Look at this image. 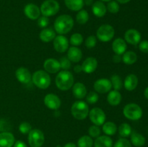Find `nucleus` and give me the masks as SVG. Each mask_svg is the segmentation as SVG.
Masks as SVG:
<instances>
[{
  "mask_svg": "<svg viewBox=\"0 0 148 147\" xmlns=\"http://www.w3.org/2000/svg\"><path fill=\"white\" fill-rule=\"evenodd\" d=\"M60 9L59 3L56 0H45L40 7V13L45 17H52L57 14Z\"/></svg>",
  "mask_w": 148,
  "mask_h": 147,
  "instance_id": "nucleus-6",
  "label": "nucleus"
},
{
  "mask_svg": "<svg viewBox=\"0 0 148 147\" xmlns=\"http://www.w3.org/2000/svg\"><path fill=\"white\" fill-rule=\"evenodd\" d=\"M44 105L47 107L49 109L53 110H56L59 109L62 105L61 99L57 95L54 94H48L45 96L44 99Z\"/></svg>",
  "mask_w": 148,
  "mask_h": 147,
  "instance_id": "nucleus-12",
  "label": "nucleus"
},
{
  "mask_svg": "<svg viewBox=\"0 0 148 147\" xmlns=\"http://www.w3.org/2000/svg\"><path fill=\"white\" fill-rule=\"evenodd\" d=\"M103 131L106 135H114L117 131V126L114 122H106L103 124Z\"/></svg>",
  "mask_w": 148,
  "mask_h": 147,
  "instance_id": "nucleus-30",
  "label": "nucleus"
},
{
  "mask_svg": "<svg viewBox=\"0 0 148 147\" xmlns=\"http://www.w3.org/2000/svg\"><path fill=\"white\" fill-rule=\"evenodd\" d=\"M72 94L77 99H82L87 95V88L83 83L77 82L72 86Z\"/></svg>",
  "mask_w": 148,
  "mask_h": 147,
  "instance_id": "nucleus-22",
  "label": "nucleus"
},
{
  "mask_svg": "<svg viewBox=\"0 0 148 147\" xmlns=\"http://www.w3.org/2000/svg\"><path fill=\"white\" fill-rule=\"evenodd\" d=\"M43 68L47 73L55 74L61 69L59 61L54 59H48L43 63Z\"/></svg>",
  "mask_w": 148,
  "mask_h": 147,
  "instance_id": "nucleus-17",
  "label": "nucleus"
},
{
  "mask_svg": "<svg viewBox=\"0 0 148 147\" xmlns=\"http://www.w3.org/2000/svg\"><path fill=\"white\" fill-rule=\"evenodd\" d=\"M93 87L97 93L105 94L111 91L112 84L110 79H106V78H101L95 81Z\"/></svg>",
  "mask_w": 148,
  "mask_h": 147,
  "instance_id": "nucleus-10",
  "label": "nucleus"
},
{
  "mask_svg": "<svg viewBox=\"0 0 148 147\" xmlns=\"http://www.w3.org/2000/svg\"><path fill=\"white\" fill-rule=\"evenodd\" d=\"M13 147H27V145L25 142H23V141H16L14 142V145H13Z\"/></svg>",
  "mask_w": 148,
  "mask_h": 147,
  "instance_id": "nucleus-45",
  "label": "nucleus"
},
{
  "mask_svg": "<svg viewBox=\"0 0 148 147\" xmlns=\"http://www.w3.org/2000/svg\"><path fill=\"white\" fill-rule=\"evenodd\" d=\"M115 35V30L111 26V24H104L100 26L97 30L96 35L97 38L101 42H106L110 41L113 39Z\"/></svg>",
  "mask_w": 148,
  "mask_h": 147,
  "instance_id": "nucleus-7",
  "label": "nucleus"
},
{
  "mask_svg": "<svg viewBox=\"0 0 148 147\" xmlns=\"http://www.w3.org/2000/svg\"><path fill=\"white\" fill-rule=\"evenodd\" d=\"M89 107L87 102L82 100H78L74 102L71 107L72 115L77 120H82L88 116Z\"/></svg>",
  "mask_w": 148,
  "mask_h": 147,
  "instance_id": "nucleus-4",
  "label": "nucleus"
},
{
  "mask_svg": "<svg viewBox=\"0 0 148 147\" xmlns=\"http://www.w3.org/2000/svg\"><path fill=\"white\" fill-rule=\"evenodd\" d=\"M89 118L91 122L95 125H103L106 119L105 112L100 108H94L89 111Z\"/></svg>",
  "mask_w": 148,
  "mask_h": 147,
  "instance_id": "nucleus-9",
  "label": "nucleus"
},
{
  "mask_svg": "<svg viewBox=\"0 0 148 147\" xmlns=\"http://www.w3.org/2000/svg\"><path fill=\"white\" fill-rule=\"evenodd\" d=\"M24 14L27 18L32 20H38L40 17V10L36 4L29 3L24 7Z\"/></svg>",
  "mask_w": 148,
  "mask_h": 147,
  "instance_id": "nucleus-13",
  "label": "nucleus"
},
{
  "mask_svg": "<svg viewBox=\"0 0 148 147\" xmlns=\"http://www.w3.org/2000/svg\"><path fill=\"white\" fill-rule=\"evenodd\" d=\"M74 26V20L69 14H62L55 20L54 30L59 35H65L72 30Z\"/></svg>",
  "mask_w": 148,
  "mask_h": 147,
  "instance_id": "nucleus-1",
  "label": "nucleus"
},
{
  "mask_svg": "<svg viewBox=\"0 0 148 147\" xmlns=\"http://www.w3.org/2000/svg\"><path fill=\"white\" fill-rule=\"evenodd\" d=\"M99 1H103H103H105V2H108V1H111V0H99Z\"/></svg>",
  "mask_w": 148,
  "mask_h": 147,
  "instance_id": "nucleus-52",
  "label": "nucleus"
},
{
  "mask_svg": "<svg viewBox=\"0 0 148 147\" xmlns=\"http://www.w3.org/2000/svg\"><path fill=\"white\" fill-rule=\"evenodd\" d=\"M138 77L134 74H131L127 75V77L124 79L123 85L127 91L131 92L137 88V85H138Z\"/></svg>",
  "mask_w": 148,
  "mask_h": 147,
  "instance_id": "nucleus-20",
  "label": "nucleus"
},
{
  "mask_svg": "<svg viewBox=\"0 0 148 147\" xmlns=\"http://www.w3.org/2000/svg\"><path fill=\"white\" fill-rule=\"evenodd\" d=\"M74 71L77 74H79V73H80L81 71H82V66H81V65H76V66L74 67Z\"/></svg>",
  "mask_w": 148,
  "mask_h": 147,
  "instance_id": "nucleus-47",
  "label": "nucleus"
},
{
  "mask_svg": "<svg viewBox=\"0 0 148 147\" xmlns=\"http://www.w3.org/2000/svg\"><path fill=\"white\" fill-rule=\"evenodd\" d=\"M124 117L130 120H138L143 117V109L139 105L135 103L127 104L123 110Z\"/></svg>",
  "mask_w": 148,
  "mask_h": 147,
  "instance_id": "nucleus-5",
  "label": "nucleus"
},
{
  "mask_svg": "<svg viewBox=\"0 0 148 147\" xmlns=\"http://www.w3.org/2000/svg\"><path fill=\"white\" fill-rule=\"evenodd\" d=\"M106 9L107 11H108L111 14H116L120 10L119 4L116 1L111 0V1L108 2V4L106 6Z\"/></svg>",
  "mask_w": 148,
  "mask_h": 147,
  "instance_id": "nucleus-36",
  "label": "nucleus"
},
{
  "mask_svg": "<svg viewBox=\"0 0 148 147\" xmlns=\"http://www.w3.org/2000/svg\"><path fill=\"white\" fill-rule=\"evenodd\" d=\"M73 74L69 71L63 70L59 72L56 76L55 83L58 89L62 91L69 90L74 84Z\"/></svg>",
  "mask_w": 148,
  "mask_h": 147,
  "instance_id": "nucleus-2",
  "label": "nucleus"
},
{
  "mask_svg": "<svg viewBox=\"0 0 148 147\" xmlns=\"http://www.w3.org/2000/svg\"><path fill=\"white\" fill-rule=\"evenodd\" d=\"M116 1L119 4H127V3H129L131 0H116Z\"/></svg>",
  "mask_w": 148,
  "mask_h": 147,
  "instance_id": "nucleus-50",
  "label": "nucleus"
},
{
  "mask_svg": "<svg viewBox=\"0 0 148 147\" xmlns=\"http://www.w3.org/2000/svg\"><path fill=\"white\" fill-rule=\"evenodd\" d=\"M76 20L80 24H86L89 20V14L85 10H79L76 15Z\"/></svg>",
  "mask_w": 148,
  "mask_h": 147,
  "instance_id": "nucleus-33",
  "label": "nucleus"
},
{
  "mask_svg": "<svg viewBox=\"0 0 148 147\" xmlns=\"http://www.w3.org/2000/svg\"><path fill=\"white\" fill-rule=\"evenodd\" d=\"M131 138V144L136 147H142L145 144L146 139L142 134L139 133L132 131L130 135Z\"/></svg>",
  "mask_w": 148,
  "mask_h": 147,
  "instance_id": "nucleus-27",
  "label": "nucleus"
},
{
  "mask_svg": "<svg viewBox=\"0 0 148 147\" xmlns=\"http://www.w3.org/2000/svg\"><path fill=\"white\" fill-rule=\"evenodd\" d=\"M141 34L135 29H130L124 34V40L131 45H137L141 41Z\"/></svg>",
  "mask_w": 148,
  "mask_h": 147,
  "instance_id": "nucleus-14",
  "label": "nucleus"
},
{
  "mask_svg": "<svg viewBox=\"0 0 148 147\" xmlns=\"http://www.w3.org/2000/svg\"><path fill=\"white\" fill-rule=\"evenodd\" d=\"M69 43L72 46L78 47L83 43V37L80 33H74L73 35H71L70 39H69Z\"/></svg>",
  "mask_w": 148,
  "mask_h": 147,
  "instance_id": "nucleus-34",
  "label": "nucleus"
},
{
  "mask_svg": "<svg viewBox=\"0 0 148 147\" xmlns=\"http://www.w3.org/2000/svg\"><path fill=\"white\" fill-rule=\"evenodd\" d=\"M53 48L59 53H64L69 48V40L63 35H59L53 39Z\"/></svg>",
  "mask_w": 148,
  "mask_h": 147,
  "instance_id": "nucleus-11",
  "label": "nucleus"
},
{
  "mask_svg": "<svg viewBox=\"0 0 148 147\" xmlns=\"http://www.w3.org/2000/svg\"><path fill=\"white\" fill-rule=\"evenodd\" d=\"M45 142V135L39 129H32L28 133V143L31 147H41Z\"/></svg>",
  "mask_w": 148,
  "mask_h": 147,
  "instance_id": "nucleus-8",
  "label": "nucleus"
},
{
  "mask_svg": "<svg viewBox=\"0 0 148 147\" xmlns=\"http://www.w3.org/2000/svg\"><path fill=\"white\" fill-rule=\"evenodd\" d=\"M92 12L95 17H103L106 15L107 12L106 6L103 1L98 0L92 4Z\"/></svg>",
  "mask_w": 148,
  "mask_h": 147,
  "instance_id": "nucleus-23",
  "label": "nucleus"
},
{
  "mask_svg": "<svg viewBox=\"0 0 148 147\" xmlns=\"http://www.w3.org/2000/svg\"><path fill=\"white\" fill-rule=\"evenodd\" d=\"M82 71L86 74H92L95 71L98 67V61L94 57H88L82 62Z\"/></svg>",
  "mask_w": 148,
  "mask_h": 147,
  "instance_id": "nucleus-16",
  "label": "nucleus"
},
{
  "mask_svg": "<svg viewBox=\"0 0 148 147\" xmlns=\"http://www.w3.org/2000/svg\"><path fill=\"white\" fill-rule=\"evenodd\" d=\"M111 82L112 84V87L114 88V90H120L123 86V82L121 80V78L119 75L114 74L111 76Z\"/></svg>",
  "mask_w": 148,
  "mask_h": 147,
  "instance_id": "nucleus-35",
  "label": "nucleus"
},
{
  "mask_svg": "<svg viewBox=\"0 0 148 147\" xmlns=\"http://www.w3.org/2000/svg\"><path fill=\"white\" fill-rule=\"evenodd\" d=\"M121 94L117 90H112L110 91L107 96V102L108 104L112 106H116L119 105L121 102Z\"/></svg>",
  "mask_w": 148,
  "mask_h": 147,
  "instance_id": "nucleus-26",
  "label": "nucleus"
},
{
  "mask_svg": "<svg viewBox=\"0 0 148 147\" xmlns=\"http://www.w3.org/2000/svg\"><path fill=\"white\" fill-rule=\"evenodd\" d=\"M121 58H122V61L127 65L134 64L137 61V55L136 54V53L131 50L126 51Z\"/></svg>",
  "mask_w": 148,
  "mask_h": 147,
  "instance_id": "nucleus-29",
  "label": "nucleus"
},
{
  "mask_svg": "<svg viewBox=\"0 0 148 147\" xmlns=\"http://www.w3.org/2000/svg\"><path fill=\"white\" fill-rule=\"evenodd\" d=\"M15 76L18 82L22 84H28L32 81V74L30 71L25 67H20L16 70Z\"/></svg>",
  "mask_w": 148,
  "mask_h": 147,
  "instance_id": "nucleus-15",
  "label": "nucleus"
},
{
  "mask_svg": "<svg viewBox=\"0 0 148 147\" xmlns=\"http://www.w3.org/2000/svg\"><path fill=\"white\" fill-rule=\"evenodd\" d=\"M93 140L90 135H82L78 139L77 146V147H92Z\"/></svg>",
  "mask_w": 148,
  "mask_h": 147,
  "instance_id": "nucleus-31",
  "label": "nucleus"
},
{
  "mask_svg": "<svg viewBox=\"0 0 148 147\" xmlns=\"http://www.w3.org/2000/svg\"><path fill=\"white\" fill-rule=\"evenodd\" d=\"M49 24V17H45V16H40L38 19V25L41 28H46Z\"/></svg>",
  "mask_w": 148,
  "mask_h": 147,
  "instance_id": "nucleus-43",
  "label": "nucleus"
},
{
  "mask_svg": "<svg viewBox=\"0 0 148 147\" xmlns=\"http://www.w3.org/2000/svg\"><path fill=\"white\" fill-rule=\"evenodd\" d=\"M139 49L143 53H148V40H143L139 43Z\"/></svg>",
  "mask_w": 148,
  "mask_h": 147,
  "instance_id": "nucleus-44",
  "label": "nucleus"
},
{
  "mask_svg": "<svg viewBox=\"0 0 148 147\" xmlns=\"http://www.w3.org/2000/svg\"><path fill=\"white\" fill-rule=\"evenodd\" d=\"M101 129L99 128V126L98 125H91L88 129V133L91 138H98L101 135Z\"/></svg>",
  "mask_w": 148,
  "mask_h": 147,
  "instance_id": "nucleus-38",
  "label": "nucleus"
},
{
  "mask_svg": "<svg viewBox=\"0 0 148 147\" xmlns=\"http://www.w3.org/2000/svg\"><path fill=\"white\" fill-rule=\"evenodd\" d=\"M64 4L69 10L74 12L82 10L85 5L84 0H64Z\"/></svg>",
  "mask_w": 148,
  "mask_h": 147,
  "instance_id": "nucleus-28",
  "label": "nucleus"
},
{
  "mask_svg": "<svg viewBox=\"0 0 148 147\" xmlns=\"http://www.w3.org/2000/svg\"><path fill=\"white\" fill-rule=\"evenodd\" d=\"M31 130V125L27 122H23L19 125V131L23 134H28Z\"/></svg>",
  "mask_w": 148,
  "mask_h": 147,
  "instance_id": "nucleus-40",
  "label": "nucleus"
},
{
  "mask_svg": "<svg viewBox=\"0 0 148 147\" xmlns=\"http://www.w3.org/2000/svg\"><path fill=\"white\" fill-rule=\"evenodd\" d=\"M98 99H99V97L96 92H90L88 93V95H86L87 102L91 105L96 103L98 101Z\"/></svg>",
  "mask_w": 148,
  "mask_h": 147,
  "instance_id": "nucleus-39",
  "label": "nucleus"
},
{
  "mask_svg": "<svg viewBox=\"0 0 148 147\" xmlns=\"http://www.w3.org/2000/svg\"><path fill=\"white\" fill-rule=\"evenodd\" d=\"M113 61L115 63H119L121 62V61H122V58H121V55L115 54L114 56H113Z\"/></svg>",
  "mask_w": 148,
  "mask_h": 147,
  "instance_id": "nucleus-46",
  "label": "nucleus"
},
{
  "mask_svg": "<svg viewBox=\"0 0 148 147\" xmlns=\"http://www.w3.org/2000/svg\"><path fill=\"white\" fill-rule=\"evenodd\" d=\"M32 82L36 87L46 89L50 86L51 79L49 73L43 70H38L32 75Z\"/></svg>",
  "mask_w": 148,
  "mask_h": 147,
  "instance_id": "nucleus-3",
  "label": "nucleus"
},
{
  "mask_svg": "<svg viewBox=\"0 0 148 147\" xmlns=\"http://www.w3.org/2000/svg\"><path fill=\"white\" fill-rule=\"evenodd\" d=\"M15 138L12 133L4 131L0 133V147H12Z\"/></svg>",
  "mask_w": 148,
  "mask_h": 147,
  "instance_id": "nucleus-18",
  "label": "nucleus"
},
{
  "mask_svg": "<svg viewBox=\"0 0 148 147\" xmlns=\"http://www.w3.org/2000/svg\"><path fill=\"white\" fill-rule=\"evenodd\" d=\"M113 147H132V144L126 138H121L114 144Z\"/></svg>",
  "mask_w": 148,
  "mask_h": 147,
  "instance_id": "nucleus-41",
  "label": "nucleus"
},
{
  "mask_svg": "<svg viewBox=\"0 0 148 147\" xmlns=\"http://www.w3.org/2000/svg\"><path fill=\"white\" fill-rule=\"evenodd\" d=\"M67 58L71 62L78 63L82 58V52L78 47L72 46L69 48L67 52Z\"/></svg>",
  "mask_w": 148,
  "mask_h": 147,
  "instance_id": "nucleus-21",
  "label": "nucleus"
},
{
  "mask_svg": "<svg viewBox=\"0 0 148 147\" xmlns=\"http://www.w3.org/2000/svg\"><path fill=\"white\" fill-rule=\"evenodd\" d=\"M59 61L60 63L61 69H63V70L69 71V69H71L72 63H71V61L69 60V59L66 56H63V57L61 58Z\"/></svg>",
  "mask_w": 148,
  "mask_h": 147,
  "instance_id": "nucleus-37",
  "label": "nucleus"
},
{
  "mask_svg": "<svg viewBox=\"0 0 148 147\" xmlns=\"http://www.w3.org/2000/svg\"><path fill=\"white\" fill-rule=\"evenodd\" d=\"M56 31L52 28H43L39 34V37L44 43H49L56 37Z\"/></svg>",
  "mask_w": 148,
  "mask_h": 147,
  "instance_id": "nucleus-25",
  "label": "nucleus"
},
{
  "mask_svg": "<svg viewBox=\"0 0 148 147\" xmlns=\"http://www.w3.org/2000/svg\"><path fill=\"white\" fill-rule=\"evenodd\" d=\"M94 147H113V140L108 135H100L95 138Z\"/></svg>",
  "mask_w": 148,
  "mask_h": 147,
  "instance_id": "nucleus-24",
  "label": "nucleus"
},
{
  "mask_svg": "<svg viewBox=\"0 0 148 147\" xmlns=\"http://www.w3.org/2000/svg\"><path fill=\"white\" fill-rule=\"evenodd\" d=\"M93 3V0H84V4L87 6H92Z\"/></svg>",
  "mask_w": 148,
  "mask_h": 147,
  "instance_id": "nucleus-48",
  "label": "nucleus"
},
{
  "mask_svg": "<svg viewBox=\"0 0 148 147\" xmlns=\"http://www.w3.org/2000/svg\"><path fill=\"white\" fill-rule=\"evenodd\" d=\"M119 133L121 135L122 138H127V137L130 136L132 132V129L130 125L127 122H124V123L121 124L119 127Z\"/></svg>",
  "mask_w": 148,
  "mask_h": 147,
  "instance_id": "nucleus-32",
  "label": "nucleus"
},
{
  "mask_svg": "<svg viewBox=\"0 0 148 147\" xmlns=\"http://www.w3.org/2000/svg\"><path fill=\"white\" fill-rule=\"evenodd\" d=\"M96 43L97 37L95 35H90L85 40V44L88 48H94L96 46Z\"/></svg>",
  "mask_w": 148,
  "mask_h": 147,
  "instance_id": "nucleus-42",
  "label": "nucleus"
},
{
  "mask_svg": "<svg viewBox=\"0 0 148 147\" xmlns=\"http://www.w3.org/2000/svg\"><path fill=\"white\" fill-rule=\"evenodd\" d=\"M144 95H145V97L146 99H148V86H147V88H146L145 89Z\"/></svg>",
  "mask_w": 148,
  "mask_h": 147,
  "instance_id": "nucleus-51",
  "label": "nucleus"
},
{
  "mask_svg": "<svg viewBox=\"0 0 148 147\" xmlns=\"http://www.w3.org/2000/svg\"><path fill=\"white\" fill-rule=\"evenodd\" d=\"M127 48V42L124 39L118 37L115 39L112 43V50L115 53V54L123 55L126 52Z\"/></svg>",
  "mask_w": 148,
  "mask_h": 147,
  "instance_id": "nucleus-19",
  "label": "nucleus"
},
{
  "mask_svg": "<svg viewBox=\"0 0 148 147\" xmlns=\"http://www.w3.org/2000/svg\"><path fill=\"white\" fill-rule=\"evenodd\" d=\"M63 147H77V146L76 144H74V143L69 142V143H67V144H65Z\"/></svg>",
  "mask_w": 148,
  "mask_h": 147,
  "instance_id": "nucleus-49",
  "label": "nucleus"
}]
</instances>
